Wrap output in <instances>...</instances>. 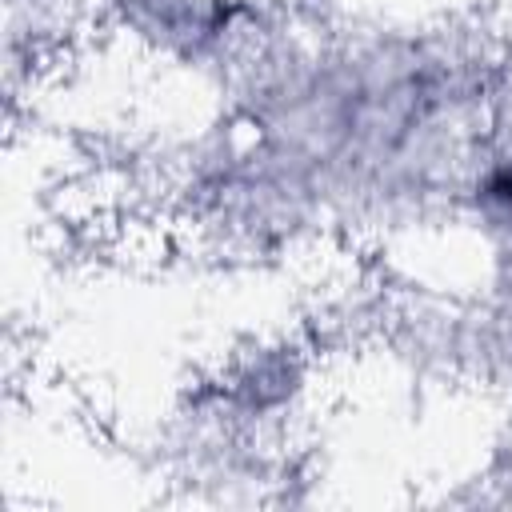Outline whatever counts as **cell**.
I'll list each match as a JSON object with an SVG mask.
<instances>
[{
  "mask_svg": "<svg viewBox=\"0 0 512 512\" xmlns=\"http://www.w3.org/2000/svg\"><path fill=\"white\" fill-rule=\"evenodd\" d=\"M488 200L500 204L504 212H512V164H504L500 172H492V180H488Z\"/></svg>",
  "mask_w": 512,
  "mask_h": 512,
  "instance_id": "obj_1",
  "label": "cell"
}]
</instances>
